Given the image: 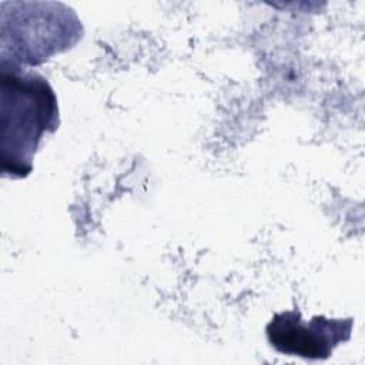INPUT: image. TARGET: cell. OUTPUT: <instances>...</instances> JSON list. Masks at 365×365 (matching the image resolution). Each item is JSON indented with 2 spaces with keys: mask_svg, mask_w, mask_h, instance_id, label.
<instances>
[{
  "mask_svg": "<svg viewBox=\"0 0 365 365\" xmlns=\"http://www.w3.org/2000/svg\"><path fill=\"white\" fill-rule=\"evenodd\" d=\"M57 98L47 80L1 66V168L17 177L31 171V157L46 131L57 127Z\"/></svg>",
  "mask_w": 365,
  "mask_h": 365,
  "instance_id": "6da1fadb",
  "label": "cell"
},
{
  "mask_svg": "<svg viewBox=\"0 0 365 365\" xmlns=\"http://www.w3.org/2000/svg\"><path fill=\"white\" fill-rule=\"evenodd\" d=\"M354 321L331 319L322 315L304 322L297 309L275 314L267 325L269 344L281 354L308 359H325L334 348L349 339Z\"/></svg>",
  "mask_w": 365,
  "mask_h": 365,
  "instance_id": "7a4b0ae2",
  "label": "cell"
}]
</instances>
